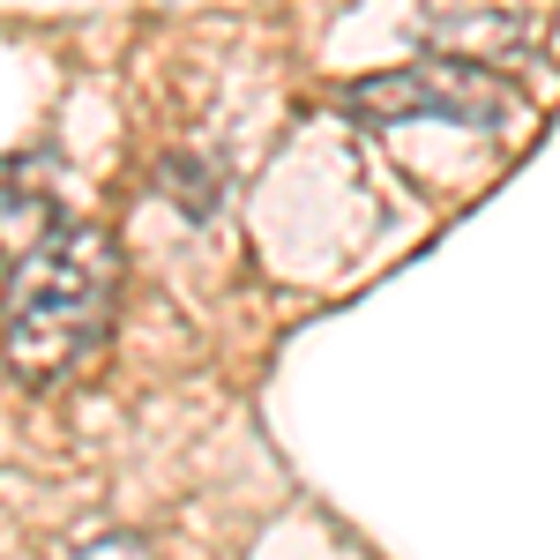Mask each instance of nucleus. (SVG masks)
Returning a JSON list of instances; mask_svg holds the SVG:
<instances>
[{"label": "nucleus", "mask_w": 560, "mask_h": 560, "mask_svg": "<svg viewBox=\"0 0 560 560\" xmlns=\"http://www.w3.org/2000/svg\"><path fill=\"white\" fill-rule=\"evenodd\" d=\"M113 284L120 247L97 224H52L8 284V366L23 382H60L83 366L113 322Z\"/></svg>", "instance_id": "obj_1"}, {"label": "nucleus", "mask_w": 560, "mask_h": 560, "mask_svg": "<svg viewBox=\"0 0 560 560\" xmlns=\"http://www.w3.org/2000/svg\"><path fill=\"white\" fill-rule=\"evenodd\" d=\"M359 120H448V128H501L516 120V90L486 68L464 60H427V68H396V75H366L345 97Z\"/></svg>", "instance_id": "obj_2"}, {"label": "nucleus", "mask_w": 560, "mask_h": 560, "mask_svg": "<svg viewBox=\"0 0 560 560\" xmlns=\"http://www.w3.org/2000/svg\"><path fill=\"white\" fill-rule=\"evenodd\" d=\"M75 560H150V546H142V538H128V530H113V538H90Z\"/></svg>", "instance_id": "obj_3"}]
</instances>
